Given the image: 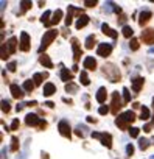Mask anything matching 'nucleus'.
Here are the masks:
<instances>
[{
	"mask_svg": "<svg viewBox=\"0 0 154 159\" xmlns=\"http://www.w3.org/2000/svg\"><path fill=\"white\" fill-rule=\"evenodd\" d=\"M92 137L94 139H100V142H101L106 148L112 147V136L109 133H92Z\"/></svg>",
	"mask_w": 154,
	"mask_h": 159,
	"instance_id": "obj_5",
	"label": "nucleus"
},
{
	"mask_svg": "<svg viewBox=\"0 0 154 159\" xmlns=\"http://www.w3.org/2000/svg\"><path fill=\"white\" fill-rule=\"evenodd\" d=\"M111 52H112V44H107V42L100 44L98 49H97V55L101 56V58H106V56H109Z\"/></svg>",
	"mask_w": 154,
	"mask_h": 159,
	"instance_id": "obj_6",
	"label": "nucleus"
},
{
	"mask_svg": "<svg viewBox=\"0 0 154 159\" xmlns=\"http://www.w3.org/2000/svg\"><path fill=\"white\" fill-rule=\"evenodd\" d=\"M122 109V100H120V94L119 92H112V108L111 111L114 114H117Z\"/></svg>",
	"mask_w": 154,
	"mask_h": 159,
	"instance_id": "obj_8",
	"label": "nucleus"
},
{
	"mask_svg": "<svg viewBox=\"0 0 154 159\" xmlns=\"http://www.w3.org/2000/svg\"><path fill=\"white\" fill-rule=\"evenodd\" d=\"M42 94H44V97L53 95V94H56V86L53 83H45L44 84V89H42Z\"/></svg>",
	"mask_w": 154,
	"mask_h": 159,
	"instance_id": "obj_12",
	"label": "nucleus"
},
{
	"mask_svg": "<svg viewBox=\"0 0 154 159\" xmlns=\"http://www.w3.org/2000/svg\"><path fill=\"white\" fill-rule=\"evenodd\" d=\"M87 122H89V123H92V122L95 123V119H94V117H87Z\"/></svg>",
	"mask_w": 154,
	"mask_h": 159,
	"instance_id": "obj_54",
	"label": "nucleus"
},
{
	"mask_svg": "<svg viewBox=\"0 0 154 159\" xmlns=\"http://www.w3.org/2000/svg\"><path fill=\"white\" fill-rule=\"evenodd\" d=\"M31 2H25V0H23V2H20V6H22V9H23V11H25V9H30L31 8Z\"/></svg>",
	"mask_w": 154,
	"mask_h": 159,
	"instance_id": "obj_43",
	"label": "nucleus"
},
{
	"mask_svg": "<svg viewBox=\"0 0 154 159\" xmlns=\"http://www.w3.org/2000/svg\"><path fill=\"white\" fill-rule=\"evenodd\" d=\"M143 83H145L143 78H135V80L132 81V91H134L135 94L140 92V89H142V86H143Z\"/></svg>",
	"mask_w": 154,
	"mask_h": 159,
	"instance_id": "obj_24",
	"label": "nucleus"
},
{
	"mask_svg": "<svg viewBox=\"0 0 154 159\" xmlns=\"http://www.w3.org/2000/svg\"><path fill=\"white\" fill-rule=\"evenodd\" d=\"M149 53H151V55L154 53V47H151V49H149Z\"/></svg>",
	"mask_w": 154,
	"mask_h": 159,
	"instance_id": "obj_56",
	"label": "nucleus"
},
{
	"mask_svg": "<svg viewBox=\"0 0 154 159\" xmlns=\"http://www.w3.org/2000/svg\"><path fill=\"white\" fill-rule=\"evenodd\" d=\"M16 67H17V64H16L14 61H13V62H10V64L6 65V69H8V70H11V72H14V70H16Z\"/></svg>",
	"mask_w": 154,
	"mask_h": 159,
	"instance_id": "obj_46",
	"label": "nucleus"
},
{
	"mask_svg": "<svg viewBox=\"0 0 154 159\" xmlns=\"http://www.w3.org/2000/svg\"><path fill=\"white\" fill-rule=\"evenodd\" d=\"M129 49L132 50V52H135V50H139V41L137 39H131V42H129Z\"/></svg>",
	"mask_w": 154,
	"mask_h": 159,
	"instance_id": "obj_39",
	"label": "nucleus"
},
{
	"mask_svg": "<svg viewBox=\"0 0 154 159\" xmlns=\"http://www.w3.org/2000/svg\"><path fill=\"white\" fill-rule=\"evenodd\" d=\"M23 108H25V103H19V105H17V106H16V111H17V112H19V111H22Z\"/></svg>",
	"mask_w": 154,
	"mask_h": 159,
	"instance_id": "obj_49",
	"label": "nucleus"
},
{
	"mask_svg": "<svg viewBox=\"0 0 154 159\" xmlns=\"http://www.w3.org/2000/svg\"><path fill=\"white\" fill-rule=\"evenodd\" d=\"M39 62L42 64V65H45L47 69H53V62H51V59H50V56L48 55H41L39 56Z\"/></svg>",
	"mask_w": 154,
	"mask_h": 159,
	"instance_id": "obj_18",
	"label": "nucleus"
},
{
	"mask_svg": "<svg viewBox=\"0 0 154 159\" xmlns=\"http://www.w3.org/2000/svg\"><path fill=\"white\" fill-rule=\"evenodd\" d=\"M6 47H8V50H10V53H16L17 50V37H10L6 42Z\"/></svg>",
	"mask_w": 154,
	"mask_h": 159,
	"instance_id": "obj_20",
	"label": "nucleus"
},
{
	"mask_svg": "<svg viewBox=\"0 0 154 159\" xmlns=\"http://www.w3.org/2000/svg\"><path fill=\"white\" fill-rule=\"evenodd\" d=\"M95 42H97V39H95V36L94 34H90V36H87L86 37V49H94V45H95Z\"/></svg>",
	"mask_w": 154,
	"mask_h": 159,
	"instance_id": "obj_29",
	"label": "nucleus"
},
{
	"mask_svg": "<svg viewBox=\"0 0 154 159\" xmlns=\"http://www.w3.org/2000/svg\"><path fill=\"white\" fill-rule=\"evenodd\" d=\"M62 101H64V103H69V105H72V100H70V98H62Z\"/></svg>",
	"mask_w": 154,
	"mask_h": 159,
	"instance_id": "obj_52",
	"label": "nucleus"
},
{
	"mask_svg": "<svg viewBox=\"0 0 154 159\" xmlns=\"http://www.w3.org/2000/svg\"><path fill=\"white\" fill-rule=\"evenodd\" d=\"M10 55H11V53H10V50H8V47H6V42H5V44H2V59L5 61Z\"/></svg>",
	"mask_w": 154,
	"mask_h": 159,
	"instance_id": "obj_35",
	"label": "nucleus"
},
{
	"mask_svg": "<svg viewBox=\"0 0 154 159\" xmlns=\"http://www.w3.org/2000/svg\"><path fill=\"white\" fill-rule=\"evenodd\" d=\"M103 73H104V77L109 80L111 83H117V81H120V70L115 67L114 64H104L103 65Z\"/></svg>",
	"mask_w": 154,
	"mask_h": 159,
	"instance_id": "obj_2",
	"label": "nucleus"
},
{
	"mask_svg": "<svg viewBox=\"0 0 154 159\" xmlns=\"http://www.w3.org/2000/svg\"><path fill=\"white\" fill-rule=\"evenodd\" d=\"M45 106H48V108H53V106H55V105H53V103H51V101H47V103H45Z\"/></svg>",
	"mask_w": 154,
	"mask_h": 159,
	"instance_id": "obj_53",
	"label": "nucleus"
},
{
	"mask_svg": "<svg viewBox=\"0 0 154 159\" xmlns=\"http://www.w3.org/2000/svg\"><path fill=\"white\" fill-rule=\"evenodd\" d=\"M152 108H154V98H152Z\"/></svg>",
	"mask_w": 154,
	"mask_h": 159,
	"instance_id": "obj_58",
	"label": "nucleus"
},
{
	"mask_svg": "<svg viewBox=\"0 0 154 159\" xmlns=\"http://www.w3.org/2000/svg\"><path fill=\"white\" fill-rule=\"evenodd\" d=\"M148 147H149V140L145 139V137H140L139 139V148L140 150H146Z\"/></svg>",
	"mask_w": 154,
	"mask_h": 159,
	"instance_id": "obj_32",
	"label": "nucleus"
},
{
	"mask_svg": "<svg viewBox=\"0 0 154 159\" xmlns=\"http://www.w3.org/2000/svg\"><path fill=\"white\" fill-rule=\"evenodd\" d=\"M20 50L22 52H28L30 50V36H28V33H25V31L20 33Z\"/></svg>",
	"mask_w": 154,
	"mask_h": 159,
	"instance_id": "obj_9",
	"label": "nucleus"
},
{
	"mask_svg": "<svg viewBox=\"0 0 154 159\" xmlns=\"http://www.w3.org/2000/svg\"><path fill=\"white\" fill-rule=\"evenodd\" d=\"M83 65H84V69H86V70H95V67H97V61L94 59V56H87V58H84Z\"/></svg>",
	"mask_w": 154,
	"mask_h": 159,
	"instance_id": "obj_14",
	"label": "nucleus"
},
{
	"mask_svg": "<svg viewBox=\"0 0 154 159\" xmlns=\"http://www.w3.org/2000/svg\"><path fill=\"white\" fill-rule=\"evenodd\" d=\"M50 14H51L50 11H45V13L42 14V17H41V22H42L44 25H47V27H48V24H50V21H48V17H50Z\"/></svg>",
	"mask_w": 154,
	"mask_h": 159,
	"instance_id": "obj_36",
	"label": "nucleus"
},
{
	"mask_svg": "<svg viewBox=\"0 0 154 159\" xmlns=\"http://www.w3.org/2000/svg\"><path fill=\"white\" fill-rule=\"evenodd\" d=\"M2 159H6V148H2Z\"/></svg>",
	"mask_w": 154,
	"mask_h": 159,
	"instance_id": "obj_51",
	"label": "nucleus"
},
{
	"mask_svg": "<svg viewBox=\"0 0 154 159\" xmlns=\"http://www.w3.org/2000/svg\"><path fill=\"white\" fill-rule=\"evenodd\" d=\"M33 89H34V83H31V80H26V81L23 83V91L28 92V94H31Z\"/></svg>",
	"mask_w": 154,
	"mask_h": 159,
	"instance_id": "obj_30",
	"label": "nucleus"
},
{
	"mask_svg": "<svg viewBox=\"0 0 154 159\" xmlns=\"http://www.w3.org/2000/svg\"><path fill=\"white\" fill-rule=\"evenodd\" d=\"M101 31H103L104 34H107V36H111L112 39H117V36H119V33H117L115 30H112V28L107 25V24H103V25H101Z\"/></svg>",
	"mask_w": 154,
	"mask_h": 159,
	"instance_id": "obj_17",
	"label": "nucleus"
},
{
	"mask_svg": "<svg viewBox=\"0 0 154 159\" xmlns=\"http://www.w3.org/2000/svg\"><path fill=\"white\" fill-rule=\"evenodd\" d=\"M98 112H100V114H101V116H106L107 112H109V108H107V106H100Z\"/></svg>",
	"mask_w": 154,
	"mask_h": 159,
	"instance_id": "obj_44",
	"label": "nucleus"
},
{
	"mask_svg": "<svg viewBox=\"0 0 154 159\" xmlns=\"http://www.w3.org/2000/svg\"><path fill=\"white\" fill-rule=\"evenodd\" d=\"M134 120H135V114H134V112H132V111H126V112H123V114L117 116L115 125L119 126L120 129H128L129 125L132 123Z\"/></svg>",
	"mask_w": 154,
	"mask_h": 159,
	"instance_id": "obj_1",
	"label": "nucleus"
},
{
	"mask_svg": "<svg viewBox=\"0 0 154 159\" xmlns=\"http://www.w3.org/2000/svg\"><path fill=\"white\" fill-rule=\"evenodd\" d=\"M47 77H48L47 72H45V73H34L33 75V81H34V84H42L44 78H47Z\"/></svg>",
	"mask_w": 154,
	"mask_h": 159,
	"instance_id": "obj_26",
	"label": "nucleus"
},
{
	"mask_svg": "<svg viewBox=\"0 0 154 159\" xmlns=\"http://www.w3.org/2000/svg\"><path fill=\"white\" fill-rule=\"evenodd\" d=\"M2 111L3 112H10V101L8 100H2Z\"/></svg>",
	"mask_w": 154,
	"mask_h": 159,
	"instance_id": "obj_40",
	"label": "nucleus"
},
{
	"mask_svg": "<svg viewBox=\"0 0 154 159\" xmlns=\"http://www.w3.org/2000/svg\"><path fill=\"white\" fill-rule=\"evenodd\" d=\"M142 39L146 44H154V30L152 28H146L142 31Z\"/></svg>",
	"mask_w": 154,
	"mask_h": 159,
	"instance_id": "obj_10",
	"label": "nucleus"
},
{
	"mask_svg": "<svg viewBox=\"0 0 154 159\" xmlns=\"http://www.w3.org/2000/svg\"><path fill=\"white\" fill-rule=\"evenodd\" d=\"M151 17H152V14H151L149 11H142V13H140V17H139V24L143 27L145 24H146V22L149 21Z\"/></svg>",
	"mask_w": 154,
	"mask_h": 159,
	"instance_id": "obj_22",
	"label": "nucleus"
},
{
	"mask_svg": "<svg viewBox=\"0 0 154 159\" xmlns=\"http://www.w3.org/2000/svg\"><path fill=\"white\" fill-rule=\"evenodd\" d=\"M10 91H11V95L14 97V98H17V100H20L25 94H23V89L19 86V84H11L10 86Z\"/></svg>",
	"mask_w": 154,
	"mask_h": 159,
	"instance_id": "obj_11",
	"label": "nucleus"
},
{
	"mask_svg": "<svg viewBox=\"0 0 154 159\" xmlns=\"http://www.w3.org/2000/svg\"><path fill=\"white\" fill-rule=\"evenodd\" d=\"M140 119L142 120H148L149 119V111H148V108H142V112H140Z\"/></svg>",
	"mask_w": 154,
	"mask_h": 159,
	"instance_id": "obj_38",
	"label": "nucleus"
},
{
	"mask_svg": "<svg viewBox=\"0 0 154 159\" xmlns=\"http://www.w3.org/2000/svg\"><path fill=\"white\" fill-rule=\"evenodd\" d=\"M79 81H81V84L83 86H89L90 84V80H89V77H87V72L86 70H83L79 73Z\"/></svg>",
	"mask_w": 154,
	"mask_h": 159,
	"instance_id": "obj_28",
	"label": "nucleus"
},
{
	"mask_svg": "<svg viewBox=\"0 0 154 159\" xmlns=\"http://www.w3.org/2000/svg\"><path fill=\"white\" fill-rule=\"evenodd\" d=\"M122 33H123V36L125 37H132V34H134V30L129 27V25H125L123 27V30H122Z\"/></svg>",
	"mask_w": 154,
	"mask_h": 159,
	"instance_id": "obj_31",
	"label": "nucleus"
},
{
	"mask_svg": "<svg viewBox=\"0 0 154 159\" xmlns=\"http://www.w3.org/2000/svg\"><path fill=\"white\" fill-rule=\"evenodd\" d=\"M132 153H134V145L132 144H128V145H126V154L132 156Z\"/></svg>",
	"mask_w": 154,
	"mask_h": 159,
	"instance_id": "obj_42",
	"label": "nucleus"
},
{
	"mask_svg": "<svg viewBox=\"0 0 154 159\" xmlns=\"http://www.w3.org/2000/svg\"><path fill=\"white\" fill-rule=\"evenodd\" d=\"M73 13H78L79 16H83V14H81V9H78V8H75V6H69L67 17H66V25H67V27L72 25V16H73Z\"/></svg>",
	"mask_w": 154,
	"mask_h": 159,
	"instance_id": "obj_15",
	"label": "nucleus"
},
{
	"mask_svg": "<svg viewBox=\"0 0 154 159\" xmlns=\"http://www.w3.org/2000/svg\"><path fill=\"white\" fill-rule=\"evenodd\" d=\"M87 24H89V17L86 14H83V16H79V19L76 21V28H78V30H81V28H84Z\"/></svg>",
	"mask_w": 154,
	"mask_h": 159,
	"instance_id": "obj_23",
	"label": "nucleus"
},
{
	"mask_svg": "<svg viewBox=\"0 0 154 159\" xmlns=\"http://www.w3.org/2000/svg\"><path fill=\"white\" fill-rule=\"evenodd\" d=\"M123 100H125V103H129L131 101V94H129V89L128 87H123Z\"/></svg>",
	"mask_w": 154,
	"mask_h": 159,
	"instance_id": "obj_37",
	"label": "nucleus"
},
{
	"mask_svg": "<svg viewBox=\"0 0 154 159\" xmlns=\"http://www.w3.org/2000/svg\"><path fill=\"white\" fill-rule=\"evenodd\" d=\"M25 123L28 125V126H39L41 129H44L45 126H47V123L42 120V119H39L36 114H26V117H25Z\"/></svg>",
	"mask_w": 154,
	"mask_h": 159,
	"instance_id": "obj_4",
	"label": "nucleus"
},
{
	"mask_svg": "<svg viewBox=\"0 0 154 159\" xmlns=\"http://www.w3.org/2000/svg\"><path fill=\"white\" fill-rule=\"evenodd\" d=\"M139 133H140L139 128H131V129H129V136H131V137H139Z\"/></svg>",
	"mask_w": 154,
	"mask_h": 159,
	"instance_id": "obj_41",
	"label": "nucleus"
},
{
	"mask_svg": "<svg viewBox=\"0 0 154 159\" xmlns=\"http://www.w3.org/2000/svg\"><path fill=\"white\" fill-rule=\"evenodd\" d=\"M58 129H59V133L61 136H64V137H69L72 136V129H70V125H69V122L67 120H61L59 122V125H58Z\"/></svg>",
	"mask_w": 154,
	"mask_h": 159,
	"instance_id": "obj_7",
	"label": "nucleus"
},
{
	"mask_svg": "<svg viewBox=\"0 0 154 159\" xmlns=\"http://www.w3.org/2000/svg\"><path fill=\"white\" fill-rule=\"evenodd\" d=\"M151 157H152V159H154V154H152V156H151Z\"/></svg>",
	"mask_w": 154,
	"mask_h": 159,
	"instance_id": "obj_59",
	"label": "nucleus"
},
{
	"mask_svg": "<svg viewBox=\"0 0 154 159\" xmlns=\"http://www.w3.org/2000/svg\"><path fill=\"white\" fill-rule=\"evenodd\" d=\"M72 49H73V59L75 61H78L79 58H81V49H79V44H78V41L76 39H72Z\"/></svg>",
	"mask_w": 154,
	"mask_h": 159,
	"instance_id": "obj_16",
	"label": "nucleus"
},
{
	"mask_svg": "<svg viewBox=\"0 0 154 159\" xmlns=\"http://www.w3.org/2000/svg\"><path fill=\"white\" fill-rule=\"evenodd\" d=\"M152 126H154L152 123H146V125L143 126V131H146V133H149V131H151V128H152Z\"/></svg>",
	"mask_w": 154,
	"mask_h": 159,
	"instance_id": "obj_48",
	"label": "nucleus"
},
{
	"mask_svg": "<svg viewBox=\"0 0 154 159\" xmlns=\"http://www.w3.org/2000/svg\"><path fill=\"white\" fill-rule=\"evenodd\" d=\"M42 159H48V154H47V153H44V151H42Z\"/></svg>",
	"mask_w": 154,
	"mask_h": 159,
	"instance_id": "obj_55",
	"label": "nucleus"
},
{
	"mask_svg": "<svg viewBox=\"0 0 154 159\" xmlns=\"http://www.w3.org/2000/svg\"><path fill=\"white\" fill-rule=\"evenodd\" d=\"M19 150V139H17L16 136H13L11 139V151H17Z\"/></svg>",
	"mask_w": 154,
	"mask_h": 159,
	"instance_id": "obj_33",
	"label": "nucleus"
},
{
	"mask_svg": "<svg viewBox=\"0 0 154 159\" xmlns=\"http://www.w3.org/2000/svg\"><path fill=\"white\" fill-rule=\"evenodd\" d=\"M61 19H62V11H61V9H56V11L53 13V19L50 21L48 25H56V24L61 21Z\"/></svg>",
	"mask_w": 154,
	"mask_h": 159,
	"instance_id": "obj_25",
	"label": "nucleus"
},
{
	"mask_svg": "<svg viewBox=\"0 0 154 159\" xmlns=\"http://www.w3.org/2000/svg\"><path fill=\"white\" fill-rule=\"evenodd\" d=\"M106 97H107L106 87H100V89L97 91V101H98V103H104V101H106Z\"/></svg>",
	"mask_w": 154,
	"mask_h": 159,
	"instance_id": "obj_19",
	"label": "nucleus"
},
{
	"mask_svg": "<svg viewBox=\"0 0 154 159\" xmlns=\"http://www.w3.org/2000/svg\"><path fill=\"white\" fill-rule=\"evenodd\" d=\"M126 19H128V17H126L125 14H122L120 19H119V22H120V24H125V22H126Z\"/></svg>",
	"mask_w": 154,
	"mask_h": 159,
	"instance_id": "obj_50",
	"label": "nucleus"
},
{
	"mask_svg": "<svg viewBox=\"0 0 154 159\" xmlns=\"http://www.w3.org/2000/svg\"><path fill=\"white\" fill-rule=\"evenodd\" d=\"M17 128H19V119H14V120H13V123H11V129L16 131Z\"/></svg>",
	"mask_w": 154,
	"mask_h": 159,
	"instance_id": "obj_45",
	"label": "nucleus"
},
{
	"mask_svg": "<svg viewBox=\"0 0 154 159\" xmlns=\"http://www.w3.org/2000/svg\"><path fill=\"white\" fill-rule=\"evenodd\" d=\"M56 36H58V31H56V30H48V31H45V34L42 36V42H41V45H39L38 52L42 53V52L53 42V39H55Z\"/></svg>",
	"mask_w": 154,
	"mask_h": 159,
	"instance_id": "obj_3",
	"label": "nucleus"
},
{
	"mask_svg": "<svg viewBox=\"0 0 154 159\" xmlns=\"http://www.w3.org/2000/svg\"><path fill=\"white\" fill-rule=\"evenodd\" d=\"M84 5H86V6H95V5H97V0H86Z\"/></svg>",
	"mask_w": 154,
	"mask_h": 159,
	"instance_id": "obj_47",
	"label": "nucleus"
},
{
	"mask_svg": "<svg viewBox=\"0 0 154 159\" xmlns=\"http://www.w3.org/2000/svg\"><path fill=\"white\" fill-rule=\"evenodd\" d=\"M112 11L119 14V13H122V8H120L119 5H115L114 2H107V3L104 5V13L109 14V13H112Z\"/></svg>",
	"mask_w": 154,
	"mask_h": 159,
	"instance_id": "obj_13",
	"label": "nucleus"
},
{
	"mask_svg": "<svg viewBox=\"0 0 154 159\" xmlns=\"http://www.w3.org/2000/svg\"><path fill=\"white\" fill-rule=\"evenodd\" d=\"M66 91H67L69 94H73V92L78 91V86H76V84H73V83H67V84H66Z\"/></svg>",
	"mask_w": 154,
	"mask_h": 159,
	"instance_id": "obj_34",
	"label": "nucleus"
},
{
	"mask_svg": "<svg viewBox=\"0 0 154 159\" xmlns=\"http://www.w3.org/2000/svg\"><path fill=\"white\" fill-rule=\"evenodd\" d=\"M151 123H152V125H154V116H152V120H151Z\"/></svg>",
	"mask_w": 154,
	"mask_h": 159,
	"instance_id": "obj_57",
	"label": "nucleus"
},
{
	"mask_svg": "<svg viewBox=\"0 0 154 159\" xmlns=\"http://www.w3.org/2000/svg\"><path fill=\"white\" fill-rule=\"evenodd\" d=\"M87 131H89V129H87L86 125H78V126L75 128V134H76L78 137H86V136L89 134Z\"/></svg>",
	"mask_w": 154,
	"mask_h": 159,
	"instance_id": "obj_21",
	"label": "nucleus"
},
{
	"mask_svg": "<svg viewBox=\"0 0 154 159\" xmlns=\"http://www.w3.org/2000/svg\"><path fill=\"white\" fill-rule=\"evenodd\" d=\"M72 78H73V77H72V73L69 72V69H61V80H62V81L72 83Z\"/></svg>",
	"mask_w": 154,
	"mask_h": 159,
	"instance_id": "obj_27",
	"label": "nucleus"
}]
</instances>
